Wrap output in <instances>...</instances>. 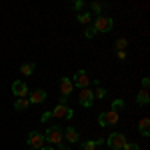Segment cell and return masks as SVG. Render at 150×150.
I'll use <instances>...</instances> for the list:
<instances>
[{"label": "cell", "mask_w": 150, "mask_h": 150, "mask_svg": "<svg viewBox=\"0 0 150 150\" xmlns=\"http://www.w3.org/2000/svg\"><path fill=\"white\" fill-rule=\"evenodd\" d=\"M44 140L50 142V144H58V146H62V142H64V134H62V130L58 126H50L44 132Z\"/></svg>", "instance_id": "cell-1"}, {"label": "cell", "mask_w": 150, "mask_h": 150, "mask_svg": "<svg viewBox=\"0 0 150 150\" xmlns=\"http://www.w3.org/2000/svg\"><path fill=\"white\" fill-rule=\"evenodd\" d=\"M94 30L96 32H110L112 30V26H114V22H112V18L110 16H104V14H100V16H96V20H94Z\"/></svg>", "instance_id": "cell-2"}, {"label": "cell", "mask_w": 150, "mask_h": 150, "mask_svg": "<svg viewBox=\"0 0 150 150\" xmlns=\"http://www.w3.org/2000/svg\"><path fill=\"white\" fill-rule=\"evenodd\" d=\"M126 136L122 134V132H112L110 136H108V146L112 150H122L124 146H126Z\"/></svg>", "instance_id": "cell-3"}, {"label": "cell", "mask_w": 150, "mask_h": 150, "mask_svg": "<svg viewBox=\"0 0 150 150\" xmlns=\"http://www.w3.org/2000/svg\"><path fill=\"white\" fill-rule=\"evenodd\" d=\"M44 134L42 132H36V130H32V132H28V144H30V148L32 150H42L44 148Z\"/></svg>", "instance_id": "cell-4"}, {"label": "cell", "mask_w": 150, "mask_h": 150, "mask_svg": "<svg viewBox=\"0 0 150 150\" xmlns=\"http://www.w3.org/2000/svg\"><path fill=\"white\" fill-rule=\"evenodd\" d=\"M116 122H118V112H114V110L100 112V116H98V124L100 126H114Z\"/></svg>", "instance_id": "cell-5"}, {"label": "cell", "mask_w": 150, "mask_h": 150, "mask_svg": "<svg viewBox=\"0 0 150 150\" xmlns=\"http://www.w3.org/2000/svg\"><path fill=\"white\" fill-rule=\"evenodd\" d=\"M50 112H52V116H56V118H66V120H70L74 116V110L68 108L66 104H56V108L50 110Z\"/></svg>", "instance_id": "cell-6"}, {"label": "cell", "mask_w": 150, "mask_h": 150, "mask_svg": "<svg viewBox=\"0 0 150 150\" xmlns=\"http://www.w3.org/2000/svg\"><path fill=\"white\" fill-rule=\"evenodd\" d=\"M72 84L78 86V88H88V86H90V76L86 74V70H78V72L74 74Z\"/></svg>", "instance_id": "cell-7"}, {"label": "cell", "mask_w": 150, "mask_h": 150, "mask_svg": "<svg viewBox=\"0 0 150 150\" xmlns=\"http://www.w3.org/2000/svg\"><path fill=\"white\" fill-rule=\"evenodd\" d=\"M78 100H80V104L84 106V108H90V106H92V102H94L92 90H90V88H82L80 94H78Z\"/></svg>", "instance_id": "cell-8"}, {"label": "cell", "mask_w": 150, "mask_h": 150, "mask_svg": "<svg viewBox=\"0 0 150 150\" xmlns=\"http://www.w3.org/2000/svg\"><path fill=\"white\" fill-rule=\"evenodd\" d=\"M12 94L18 96V98H26V96H28V86H26L22 80H16L12 84Z\"/></svg>", "instance_id": "cell-9"}, {"label": "cell", "mask_w": 150, "mask_h": 150, "mask_svg": "<svg viewBox=\"0 0 150 150\" xmlns=\"http://www.w3.org/2000/svg\"><path fill=\"white\" fill-rule=\"evenodd\" d=\"M72 90H74V84H72V78H68V76H64V78L60 80V92H62V96H66V98H68L70 94H72Z\"/></svg>", "instance_id": "cell-10"}, {"label": "cell", "mask_w": 150, "mask_h": 150, "mask_svg": "<svg viewBox=\"0 0 150 150\" xmlns=\"http://www.w3.org/2000/svg\"><path fill=\"white\" fill-rule=\"evenodd\" d=\"M44 100H46V92L40 90V88L34 90V92L30 94V98H28V102H30V104H40V102H44Z\"/></svg>", "instance_id": "cell-11"}, {"label": "cell", "mask_w": 150, "mask_h": 150, "mask_svg": "<svg viewBox=\"0 0 150 150\" xmlns=\"http://www.w3.org/2000/svg\"><path fill=\"white\" fill-rule=\"evenodd\" d=\"M62 134H64V138L68 140L70 144H76V142H78V132H76V130H74L72 126H68L66 130H64V132H62Z\"/></svg>", "instance_id": "cell-12"}, {"label": "cell", "mask_w": 150, "mask_h": 150, "mask_svg": "<svg viewBox=\"0 0 150 150\" xmlns=\"http://www.w3.org/2000/svg\"><path fill=\"white\" fill-rule=\"evenodd\" d=\"M136 102L140 104V106H146V104L150 102V96H148V88H142L138 92V96H136Z\"/></svg>", "instance_id": "cell-13"}, {"label": "cell", "mask_w": 150, "mask_h": 150, "mask_svg": "<svg viewBox=\"0 0 150 150\" xmlns=\"http://www.w3.org/2000/svg\"><path fill=\"white\" fill-rule=\"evenodd\" d=\"M148 126H150V118H140V122H138V130L142 132V136H148Z\"/></svg>", "instance_id": "cell-14"}, {"label": "cell", "mask_w": 150, "mask_h": 150, "mask_svg": "<svg viewBox=\"0 0 150 150\" xmlns=\"http://www.w3.org/2000/svg\"><path fill=\"white\" fill-rule=\"evenodd\" d=\"M32 72H34V64L32 62H26V64L20 66V74H24V76H30Z\"/></svg>", "instance_id": "cell-15"}, {"label": "cell", "mask_w": 150, "mask_h": 150, "mask_svg": "<svg viewBox=\"0 0 150 150\" xmlns=\"http://www.w3.org/2000/svg\"><path fill=\"white\" fill-rule=\"evenodd\" d=\"M28 98H16V102H14V108L16 110H26L28 108Z\"/></svg>", "instance_id": "cell-16"}, {"label": "cell", "mask_w": 150, "mask_h": 150, "mask_svg": "<svg viewBox=\"0 0 150 150\" xmlns=\"http://www.w3.org/2000/svg\"><path fill=\"white\" fill-rule=\"evenodd\" d=\"M90 8H92V10L96 12V16H100V14H102L104 4H102V2H92V4H90Z\"/></svg>", "instance_id": "cell-17"}, {"label": "cell", "mask_w": 150, "mask_h": 150, "mask_svg": "<svg viewBox=\"0 0 150 150\" xmlns=\"http://www.w3.org/2000/svg\"><path fill=\"white\" fill-rule=\"evenodd\" d=\"M94 98H106V94H108V92H106V88H102V86H98V88H96V90H94Z\"/></svg>", "instance_id": "cell-18"}, {"label": "cell", "mask_w": 150, "mask_h": 150, "mask_svg": "<svg viewBox=\"0 0 150 150\" xmlns=\"http://www.w3.org/2000/svg\"><path fill=\"white\" fill-rule=\"evenodd\" d=\"M78 22L88 24L90 22V12H80V14H78Z\"/></svg>", "instance_id": "cell-19"}, {"label": "cell", "mask_w": 150, "mask_h": 150, "mask_svg": "<svg viewBox=\"0 0 150 150\" xmlns=\"http://www.w3.org/2000/svg\"><path fill=\"white\" fill-rule=\"evenodd\" d=\"M122 108H124V100H120V98H118V100H114V102H112V108H110V110L118 112V110H122Z\"/></svg>", "instance_id": "cell-20"}, {"label": "cell", "mask_w": 150, "mask_h": 150, "mask_svg": "<svg viewBox=\"0 0 150 150\" xmlns=\"http://www.w3.org/2000/svg\"><path fill=\"white\" fill-rule=\"evenodd\" d=\"M96 146H98V144H96V140H88V142H84V144H82V150H96Z\"/></svg>", "instance_id": "cell-21"}, {"label": "cell", "mask_w": 150, "mask_h": 150, "mask_svg": "<svg viewBox=\"0 0 150 150\" xmlns=\"http://www.w3.org/2000/svg\"><path fill=\"white\" fill-rule=\"evenodd\" d=\"M126 46H128V40H126V38H118V40H116V48H118V50H124Z\"/></svg>", "instance_id": "cell-22"}, {"label": "cell", "mask_w": 150, "mask_h": 150, "mask_svg": "<svg viewBox=\"0 0 150 150\" xmlns=\"http://www.w3.org/2000/svg\"><path fill=\"white\" fill-rule=\"evenodd\" d=\"M94 34H96V30H94V26H88V28L84 30V36H86V38H92Z\"/></svg>", "instance_id": "cell-23"}, {"label": "cell", "mask_w": 150, "mask_h": 150, "mask_svg": "<svg viewBox=\"0 0 150 150\" xmlns=\"http://www.w3.org/2000/svg\"><path fill=\"white\" fill-rule=\"evenodd\" d=\"M50 118H52V112H44V114H42V118H40V122H48Z\"/></svg>", "instance_id": "cell-24"}, {"label": "cell", "mask_w": 150, "mask_h": 150, "mask_svg": "<svg viewBox=\"0 0 150 150\" xmlns=\"http://www.w3.org/2000/svg\"><path fill=\"white\" fill-rule=\"evenodd\" d=\"M116 56L120 58V60H126V50H118V52H116Z\"/></svg>", "instance_id": "cell-25"}, {"label": "cell", "mask_w": 150, "mask_h": 150, "mask_svg": "<svg viewBox=\"0 0 150 150\" xmlns=\"http://www.w3.org/2000/svg\"><path fill=\"white\" fill-rule=\"evenodd\" d=\"M122 150H140V148H138V144H126Z\"/></svg>", "instance_id": "cell-26"}, {"label": "cell", "mask_w": 150, "mask_h": 150, "mask_svg": "<svg viewBox=\"0 0 150 150\" xmlns=\"http://www.w3.org/2000/svg\"><path fill=\"white\" fill-rule=\"evenodd\" d=\"M148 84H150V78L144 76V78H142V88H148Z\"/></svg>", "instance_id": "cell-27"}, {"label": "cell", "mask_w": 150, "mask_h": 150, "mask_svg": "<svg viewBox=\"0 0 150 150\" xmlns=\"http://www.w3.org/2000/svg\"><path fill=\"white\" fill-rule=\"evenodd\" d=\"M74 8H76V10H80V8H84V2H82V0H78V2H74Z\"/></svg>", "instance_id": "cell-28"}, {"label": "cell", "mask_w": 150, "mask_h": 150, "mask_svg": "<svg viewBox=\"0 0 150 150\" xmlns=\"http://www.w3.org/2000/svg\"><path fill=\"white\" fill-rule=\"evenodd\" d=\"M42 150H54V148H52V146H44Z\"/></svg>", "instance_id": "cell-29"}, {"label": "cell", "mask_w": 150, "mask_h": 150, "mask_svg": "<svg viewBox=\"0 0 150 150\" xmlns=\"http://www.w3.org/2000/svg\"><path fill=\"white\" fill-rule=\"evenodd\" d=\"M62 150H68V148H66V146H62Z\"/></svg>", "instance_id": "cell-30"}, {"label": "cell", "mask_w": 150, "mask_h": 150, "mask_svg": "<svg viewBox=\"0 0 150 150\" xmlns=\"http://www.w3.org/2000/svg\"><path fill=\"white\" fill-rule=\"evenodd\" d=\"M30 150H32V148H30Z\"/></svg>", "instance_id": "cell-31"}]
</instances>
